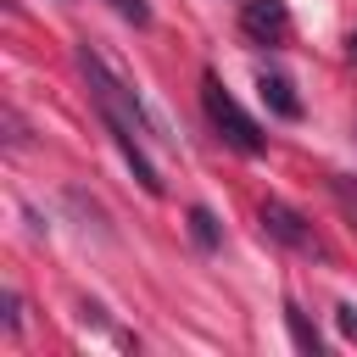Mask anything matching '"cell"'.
Instances as JSON below:
<instances>
[{
	"instance_id": "cell-1",
	"label": "cell",
	"mask_w": 357,
	"mask_h": 357,
	"mask_svg": "<svg viewBox=\"0 0 357 357\" xmlns=\"http://www.w3.org/2000/svg\"><path fill=\"white\" fill-rule=\"evenodd\" d=\"M78 73H84V84H89V100H95L106 134L117 139L123 162L134 167L139 190H145V195H162V173H156V162H151V151H145V139H139V134L156 128V117L139 106V89H128V84H123V78H117L89 45H78Z\"/></svg>"
},
{
	"instance_id": "cell-2",
	"label": "cell",
	"mask_w": 357,
	"mask_h": 357,
	"mask_svg": "<svg viewBox=\"0 0 357 357\" xmlns=\"http://www.w3.org/2000/svg\"><path fill=\"white\" fill-rule=\"evenodd\" d=\"M201 106H206V117H212V128L240 151V156H262L268 151V139H262V128H257V117L223 89V78L218 73H201Z\"/></svg>"
},
{
	"instance_id": "cell-3",
	"label": "cell",
	"mask_w": 357,
	"mask_h": 357,
	"mask_svg": "<svg viewBox=\"0 0 357 357\" xmlns=\"http://www.w3.org/2000/svg\"><path fill=\"white\" fill-rule=\"evenodd\" d=\"M257 218H262V229H268V234H273L279 245H290V251H307V257H318V234L307 229V218H301L296 206H284V201H273V195H268Z\"/></svg>"
},
{
	"instance_id": "cell-4",
	"label": "cell",
	"mask_w": 357,
	"mask_h": 357,
	"mask_svg": "<svg viewBox=\"0 0 357 357\" xmlns=\"http://www.w3.org/2000/svg\"><path fill=\"white\" fill-rule=\"evenodd\" d=\"M240 28L257 45H284L290 39V11H284V0H240Z\"/></svg>"
},
{
	"instance_id": "cell-5",
	"label": "cell",
	"mask_w": 357,
	"mask_h": 357,
	"mask_svg": "<svg viewBox=\"0 0 357 357\" xmlns=\"http://www.w3.org/2000/svg\"><path fill=\"white\" fill-rule=\"evenodd\" d=\"M257 95H262V100H268V112H279L284 123H296V117H301L296 84H290L284 73H268V67H262V73H257Z\"/></svg>"
},
{
	"instance_id": "cell-6",
	"label": "cell",
	"mask_w": 357,
	"mask_h": 357,
	"mask_svg": "<svg viewBox=\"0 0 357 357\" xmlns=\"http://www.w3.org/2000/svg\"><path fill=\"white\" fill-rule=\"evenodd\" d=\"M190 234H195L201 251H218V245H223V229H218V218H212L206 206H190Z\"/></svg>"
},
{
	"instance_id": "cell-7",
	"label": "cell",
	"mask_w": 357,
	"mask_h": 357,
	"mask_svg": "<svg viewBox=\"0 0 357 357\" xmlns=\"http://www.w3.org/2000/svg\"><path fill=\"white\" fill-rule=\"evenodd\" d=\"M284 324H290V340H296V351H307V357H312V351H318V329L301 318V307H296V301H284Z\"/></svg>"
},
{
	"instance_id": "cell-8",
	"label": "cell",
	"mask_w": 357,
	"mask_h": 357,
	"mask_svg": "<svg viewBox=\"0 0 357 357\" xmlns=\"http://www.w3.org/2000/svg\"><path fill=\"white\" fill-rule=\"evenodd\" d=\"M112 6H117V11H123L134 28H145V22H151V6H145V0H112Z\"/></svg>"
},
{
	"instance_id": "cell-9",
	"label": "cell",
	"mask_w": 357,
	"mask_h": 357,
	"mask_svg": "<svg viewBox=\"0 0 357 357\" xmlns=\"http://www.w3.org/2000/svg\"><path fill=\"white\" fill-rule=\"evenodd\" d=\"M329 190H335V195H340V206L357 218V190H351V178H340V173H335V178H329Z\"/></svg>"
},
{
	"instance_id": "cell-10",
	"label": "cell",
	"mask_w": 357,
	"mask_h": 357,
	"mask_svg": "<svg viewBox=\"0 0 357 357\" xmlns=\"http://www.w3.org/2000/svg\"><path fill=\"white\" fill-rule=\"evenodd\" d=\"M6 329H22V301H17V290H6Z\"/></svg>"
},
{
	"instance_id": "cell-11",
	"label": "cell",
	"mask_w": 357,
	"mask_h": 357,
	"mask_svg": "<svg viewBox=\"0 0 357 357\" xmlns=\"http://www.w3.org/2000/svg\"><path fill=\"white\" fill-rule=\"evenodd\" d=\"M335 324H340V335H357V307H351V301H346V307H340V312H335Z\"/></svg>"
},
{
	"instance_id": "cell-12",
	"label": "cell",
	"mask_w": 357,
	"mask_h": 357,
	"mask_svg": "<svg viewBox=\"0 0 357 357\" xmlns=\"http://www.w3.org/2000/svg\"><path fill=\"white\" fill-rule=\"evenodd\" d=\"M346 50H351V61H357V28H351V39H346Z\"/></svg>"
}]
</instances>
